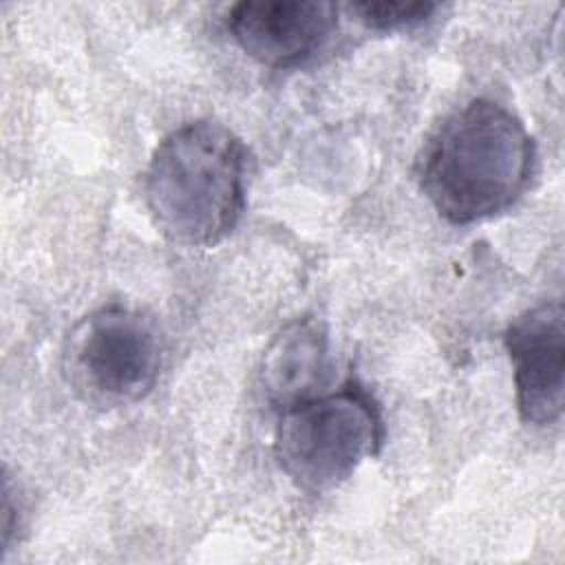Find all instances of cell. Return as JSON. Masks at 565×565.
I'll return each mask as SVG.
<instances>
[{
    "instance_id": "6da1fadb",
    "label": "cell",
    "mask_w": 565,
    "mask_h": 565,
    "mask_svg": "<svg viewBox=\"0 0 565 565\" xmlns=\"http://www.w3.org/2000/svg\"><path fill=\"white\" fill-rule=\"evenodd\" d=\"M536 148L503 104L477 97L455 110L424 150L419 185L452 225L492 218L514 205L534 170Z\"/></svg>"
},
{
    "instance_id": "7a4b0ae2",
    "label": "cell",
    "mask_w": 565,
    "mask_h": 565,
    "mask_svg": "<svg viewBox=\"0 0 565 565\" xmlns=\"http://www.w3.org/2000/svg\"><path fill=\"white\" fill-rule=\"evenodd\" d=\"M143 194L154 225L170 243L212 247L245 210V143L218 121H188L157 143Z\"/></svg>"
},
{
    "instance_id": "3957f363",
    "label": "cell",
    "mask_w": 565,
    "mask_h": 565,
    "mask_svg": "<svg viewBox=\"0 0 565 565\" xmlns=\"http://www.w3.org/2000/svg\"><path fill=\"white\" fill-rule=\"evenodd\" d=\"M384 419L375 397L358 380L282 408L274 450L280 468L307 490L347 481L377 455Z\"/></svg>"
},
{
    "instance_id": "277c9868",
    "label": "cell",
    "mask_w": 565,
    "mask_h": 565,
    "mask_svg": "<svg viewBox=\"0 0 565 565\" xmlns=\"http://www.w3.org/2000/svg\"><path fill=\"white\" fill-rule=\"evenodd\" d=\"M71 377L99 404H132L159 377L163 347L159 331L141 311L108 305L86 316L71 338Z\"/></svg>"
},
{
    "instance_id": "5b68a950",
    "label": "cell",
    "mask_w": 565,
    "mask_h": 565,
    "mask_svg": "<svg viewBox=\"0 0 565 565\" xmlns=\"http://www.w3.org/2000/svg\"><path fill=\"white\" fill-rule=\"evenodd\" d=\"M505 351L514 371L516 411L523 424H556L565 402V311L561 300H545L512 320Z\"/></svg>"
},
{
    "instance_id": "8992f818",
    "label": "cell",
    "mask_w": 565,
    "mask_h": 565,
    "mask_svg": "<svg viewBox=\"0 0 565 565\" xmlns=\"http://www.w3.org/2000/svg\"><path fill=\"white\" fill-rule=\"evenodd\" d=\"M338 26V7L318 0H245L230 9L234 42L263 66L294 68L311 60Z\"/></svg>"
},
{
    "instance_id": "52a82bcc",
    "label": "cell",
    "mask_w": 565,
    "mask_h": 565,
    "mask_svg": "<svg viewBox=\"0 0 565 565\" xmlns=\"http://www.w3.org/2000/svg\"><path fill=\"white\" fill-rule=\"evenodd\" d=\"M269 399L282 408L322 393L329 382V333L316 318L287 324L269 344L263 362Z\"/></svg>"
},
{
    "instance_id": "ba28073f",
    "label": "cell",
    "mask_w": 565,
    "mask_h": 565,
    "mask_svg": "<svg viewBox=\"0 0 565 565\" xmlns=\"http://www.w3.org/2000/svg\"><path fill=\"white\" fill-rule=\"evenodd\" d=\"M347 9L371 31H402L426 22L437 4L433 2H353Z\"/></svg>"
}]
</instances>
